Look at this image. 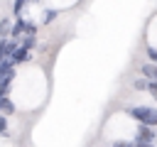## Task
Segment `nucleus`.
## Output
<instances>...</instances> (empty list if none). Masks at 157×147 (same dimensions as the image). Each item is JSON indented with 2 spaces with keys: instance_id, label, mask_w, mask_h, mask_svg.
<instances>
[{
  "instance_id": "5",
  "label": "nucleus",
  "mask_w": 157,
  "mask_h": 147,
  "mask_svg": "<svg viewBox=\"0 0 157 147\" xmlns=\"http://www.w3.org/2000/svg\"><path fill=\"white\" fill-rule=\"evenodd\" d=\"M27 59H29V49H25V47H17L10 61H12V64H25Z\"/></svg>"
},
{
  "instance_id": "7",
  "label": "nucleus",
  "mask_w": 157,
  "mask_h": 147,
  "mask_svg": "<svg viewBox=\"0 0 157 147\" xmlns=\"http://www.w3.org/2000/svg\"><path fill=\"white\" fill-rule=\"evenodd\" d=\"M140 71H142V76H147L150 81H157V64H142Z\"/></svg>"
},
{
  "instance_id": "6",
  "label": "nucleus",
  "mask_w": 157,
  "mask_h": 147,
  "mask_svg": "<svg viewBox=\"0 0 157 147\" xmlns=\"http://www.w3.org/2000/svg\"><path fill=\"white\" fill-rule=\"evenodd\" d=\"M0 113H2V115H12V113H15V105H12V100H10L5 93H0Z\"/></svg>"
},
{
  "instance_id": "3",
  "label": "nucleus",
  "mask_w": 157,
  "mask_h": 147,
  "mask_svg": "<svg viewBox=\"0 0 157 147\" xmlns=\"http://www.w3.org/2000/svg\"><path fill=\"white\" fill-rule=\"evenodd\" d=\"M135 140H142V142H155L157 140V130L150 127V125H137V137Z\"/></svg>"
},
{
  "instance_id": "12",
  "label": "nucleus",
  "mask_w": 157,
  "mask_h": 147,
  "mask_svg": "<svg viewBox=\"0 0 157 147\" xmlns=\"http://www.w3.org/2000/svg\"><path fill=\"white\" fill-rule=\"evenodd\" d=\"M54 17H56V12H54V10H49V12H47V17H44V22H52Z\"/></svg>"
},
{
  "instance_id": "9",
  "label": "nucleus",
  "mask_w": 157,
  "mask_h": 147,
  "mask_svg": "<svg viewBox=\"0 0 157 147\" xmlns=\"http://www.w3.org/2000/svg\"><path fill=\"white\" fill-rule=\"evenodd\" d=\"M25 2H27V0H15V7H12V10H15V15H17V17H20V12H22Z\"/></svg>"
},
{
  "instance_id": "4",
  "label": "nucleus",
  "mask_w": 157,
  "mask_h": 147,
  "mask_svg": "<svg viewBox=\"0 0 157 147\" xmlns=\"http://www.w3.org/2000/svg\"><path fill=\"white\" fill-rule=\"evenodd\" d=\"M27 29H29V24L22 20V17H17V22H15V27L10 29V37H15V39H20L22 34H27Z\"/></svg>"
},
{
  "instance_id": "8",
  "label": "nucleus",
  "mask_w": 157,
  "mask_h": 147,
  "mask_svg": "<svg viewBox=\"0 0 157 147\" xmlns=\"http://www.w3.org/2000/svg\"><path fill=\"white\" fill-rule=\"evenodd\" d=\"M113 147H135V140H132V142H130V140H115Z\"/></svg>"
},
{
  "instance_id": "2",
  "label": "nucleus",
  "mask_w": 157,
  "mask_h": 147,
  "mask_svg": "<svg viewBox=\"0 0 157 147\" xmlns=\"http://www.w3.org/2000/svg\"><path fill=\"white\" fill-rule=\"evenodd\" d=\"M12 76H15V64L12 61H2L0 64V88L2 86H10Z\"/></svg>"
},
{
  "instance_id": "1",
  "label": "nucleus",
  "mask_w": 157,
  "mask_h": 147,
  "mask_svg": "<svg viewBox=\"0 0 157 147\" xmlns=\"http://www.w3.org/2000/svg\"><path fill=\"white\" fill-rule=\"evenodd\" d=\"M130 118H135L140 125H150V127H157V108H150V105H135L128 110Z\"/></svg>"
},
{
  "instance_id": "10",
  "label": "nucleus",
  "mask_w": 157,
  "mask_h": 147,
  "mask_svg": "<svg viewBox=\"0 0 157 147\" xmlns=\"http://www.w3.org/2000/svg\"><path fill=\"white\" fill-rule=\"evenodd\" d=\"M135 88H150V83L145 78H135Z\"/></svg>"
},
{
  "instance_id": "11",
  "label": "nucleus",
  "mask_w": 157,
  "mask_h": 147,
  "mask_svg": "<svg viewBox=\"0 0 157 147\" xmlns=\"http://www.w3.org/2000/svg\"><path fill=\"white\" fill-rule=\"evenodd\" d=\"M5 130H7V123H5V115L0 113V132H5Z\"/></svg>"
}]
</instances>
